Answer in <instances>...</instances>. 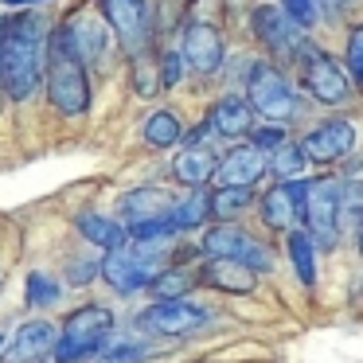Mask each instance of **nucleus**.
<instances>
[{
	"label": "nucleus",
	"instance_id": "c756f323",
	"mask_svg": "<svg viewBox=\"0 0 363 363\" xmlns=\"http://www.w3.org/2000/svg\"><path fill=\"white\" fill-rule=\"evenodd\" d=\"M340 219L344 223H359L363 219V180L340 184Z\"/></svg>",
	"mask_w": 363,
	"mask_h": 363
},
{
	"label": "nucleus",
	"instance_id": "423d86ee",
	"mask_svg": "<svg viewBox=\"0 0 363 363\" xmlns=\"http://www.w3.org/2000/svg\"><path fill=\"white\" fill-rule=\"evenodd\" d=\"M301 67V86L313 102L320 106H347L352 102V74H347V63H336L328 51L305 48V55L297 59Z\"/></svg>",
	"mask_w": 363,
	"mask_h": 363
},
{
	"label": "nucleus",
	"instance_id": "20e7f679",
	"mask_svg": "<svg viewBox=\"0 0 363 363\" xmlns=\"http://www.w3.org/2000/svg\"><path fill=\"white\" fill-rule=\"evenodd\" d=\"M48 98L63 118H82L90 110V79L86 63L74 59L51 32V55H48Z\"/></svg>",
	"mask_w": 363,
	"mask_h": 363
},
{
	"label": "nucleus",
	"instance_id": "aec40b11",
	"mask_svg": "<svg viewBox=\"0 0 363 363\" xmlns=\"http://www.w3.org/2000/svg\"><path fill=\"white\" fill-rule=\"evenodd\" d=\"M219 160L207 145H184V152L172 160V172L180 184H188V188H203L207 180H215V172H219Z\"/></svg>",
	"mask_w": 363,
	"mask_h": 363
},
{
	"label": "nucleus",
	"instance_id": "f704fd0d",
	"mask_svg": "<svg viewBox=\"0 0 363 363\" xmlns=\"http://www.w3.org/2000/svg\"><path fill=\"white\" fill-rule=\"evenodd\" d=\"M102 274V262H74L71 266V285H90V277Z\"/></svg>",
	"mask_w": 363,
	"mask_h": 363
},
{
	"label": "nucleus",
	"instance_id": "39448f33",
	"mask_svg": "<svg viewBox=\"0 0 363 363\" xmlns=\"http://www.w3.org/2000/svg\"><path fill=\"white\" fill-rule=\"evenodd\" d=\"M246 98L254 102V110L269 121H293L301 118V98L293 90V82L277 71L274 63H254L246 74Z\"/></svg>",
	"mask_w": 363,
	"mask_h": 363
},
{
	"label": "nucleus",
	"instance_id": "412c9836",
	"mask_svg": "<svg viewBox=\"0 0 363 363\" xmlns=\"http://www.w3.org/2000/svg\"><path fill=\"white\" fill-rule=\"evenodd\" d=\"M74 227H79V235L86 238V242H94L98 250H121V246L129 242V227L118 219H110V215L102 211H82L79 219H74Z\"/></svg>",
	"mask_w": 363,
	"mask_h": 363
},
{
	"label": "nucleus",
	"instance_id": "ea45409f",
	"mask_svg": "<svg viewBox=\"0 0 363 363\" xmlns=\"http://www.w3.org/2000/svg\"><path fill=\"white\" fill-rule=\"evenodd\" d=\"M4 344H9V336H0V359H4Z\"/></svg>",
	"mask_w": 363,
	"mask_h": 363
},
{
	"label": "nucleus",
	"instance_id": "2f4dec72",
	"mask_svg": "<svg viewBox=\"0 0 363 363\" xmlns=\"http://www.w3.org/2000/svg\"><path fill=\"white\" fill-rule=\"evenodd\" d=\"M277 4H281L297 24H305V28L320 24V4H316V0H277Z\"/></svg>",
	"mask_w": 363,
	"mask_h": 363
},
{
	"label": "nucleus",
	"instance_id": "7c9ffc66",
	"mask_svg": "<svg viewBox=\"0 0 363 363\" xmlns=\"http://www.w3.org/2000/svg\"><path fill=\"white\" fill-rule=\"evenodd\" d=\"M347 74L355 79V86L363 90V24H355L352 32H347Z\"/></svg>",
	"mask_w": 363,
	"mask_h": 363
},
{
	"label": "nucleus",
	"instance_id": "f8f14e48",
	"mask_svg": "<svg viewBox=\"0 0 363 363\" xmlns=\"http://www.w3.org/2000/svg\"><path fill=\"white\" fill-rule=\"evenodd\" d=\"M301 149H305V157L313 164H336V160H344L355 149V125L347 118H328L308 129Z\"/></svg>",
	"mask_w": 363,
	"mask_h": 363
},
{
	"label": "nucleus",
	"instance_id": "b1692460",
	"mask_svg": "<svg viewBox=\"0 0 363 363\" xmlns=\"http://www.w3.org/2000/svg\"><path fill=\"white\" fill-rule=\"evenodd\" d=\"M184 133H188V129H184L180 118L168 113V110H157L149 121H145V141H149L152 149H172V145L184 141Z\"/></svg>",
	"mask_w": 363,
	"mask_h": 363
},
{
	"label": "nucleus",
	"instance_id": "6e6552de",
	"mask_svg": "<svg viewBox=\"0 0 363 363\" xmlns=\"http://www.w3.org/2000/svg\"><path fill=\"white\" fill-rule=\"evenodd\" d=\"M94 4L129 55L149 51V43H152V4L149 0H94Z\"/></svg>",
	"mask_w": 363,
	"mask_h": 363
},
{
	"label": "nucleus",
	"instance_id": "2eb2a0df",
	"mask_svg": "<svg viewBox=\"0 0 363 363\" xmlns=\"http://www.w3.org/2000/svg\"><path fill=\"white\" fill-rule=\"evenodd\" d=\"M269 172V157L266 149H258V145H238V149H230L227 157L219 160V172H215V180L223 184V188H254V184L262 180V176Z\"/></svg>",
	"mask_w": 363,
	"mask_h": 363
},
{
	"label": "nucleus",
	"instance_id": "7ed1b4c3",
	"mask_svg": "<svg viewBox=\"0 0 363 363\" xmlns=\"http://www.w3.org/2000/svg\"><path fill=\"white\" fill-rule=\"evenodd\" d=\"M164 250L160 242H133L121 246V250H110L102 258V277L113 293L121 297H133V293L149 289L157 281V274H164Z\"/></svg>",
	"mask_w": 363,
	"mask_h": 363
},
{
	"label": "nucleus",
	"instance_id": "c9c22d12",
	"mask_svg": "<svg viewBox=\"0 0 363 363\" xmlns=\"http://www.w3.org/2000/svg\"><path fill=\"white\" fill-rule=\"evenodd\" d=\"M9 12H20V9H32V4H43V0H0Z\"/></svg>",
	"mask_w": 363,
	"mask_h": 363
},
{
	"label": "nucleus",
	"instance_id": "f03ea898",
	"mask_svg": "<svg viewBox=\"0 0 363 363\" xmlns=\"http://www.w3.org/2000/svg\"><path fill=\"white\" fill-rule=\"evenodd\" d=\"M118 316L106 305H82L59 328V344H55V359L59 363H82L90 355L106 352V340L113 336Z\"/></svg>",
	"mask_w": 363,
	"mask_h": 363
},
{
	"label": "nucleus",
	"instance_id": "a878e982",
	"mask_svg": "<svg viewBox=\"0 0 363 363\" xmlns=\"http://www.w3.org/2000/svg\"><path fill=\"white\" fill-rule=\"evenodd\" d=\"M305 164H308V157L297 141H285L281 149H274V157H269V172L281 176V180H297V176L305 172Z\"/></svg>",
	"mask_w": 363,
	"mask_h": 363
},
{
	"label": "nucleus",
	"instance_id": "cd10ccee",
	"mask_svg": "<svg viewBox=\"0 0 363 363\" xmlns=\"http://www.w3.org/2000/svg\"><path fill=\"white\" fill-rule=\"evenodd\" d=\"M250 203H254L250 188H219L211 196V215H219V219H235V215L246 211Z\"/></svg>",
	"mask_w": 363,
	"mask_h": 363
},
{
	"label": "nucleus",
	"instance_id": "f257e3e1",
	"mask_svg": "<svg viewBox=\"0 0 363 363\" xmlns=\"http://www.w3.org/2000/svg\"><path fill=\"white\" fill-rule=\"evenodd\" d=\"M51 28L40 12H12L0 28V67H4V94L12 102H28L48 86Z\"/></svg>",
	"mask_w": 363,
	"mask_h": 363
},
{
	"label": "nucleus",
	"instance_id": "1a4fd4ad",
	"mask_svg": "<svg viewBox=\"0 0 363 363\" xmlns=\"http://www.w3.org/2000/svg\"><path fill=\"white\" fill-rule=\"evenodd\" d=\"M250 28H254V35H258L262 48L274 51V55H281V59H301L305 48H308L305 24H297L281 4H262V9H254Z\"/></svg>",
	"mask_w": 363,
	"mask_h": 363
},
{
	"label": "nucleus",
	"instance_id": "72a5a7b5",
	"mask_svg": "<svg viewBox=\"0 0 363 363\" xmlns=\"http://www.w3.org/2000/svg\"><path fill=\"white\" fill-rule=\"evenodd\" d=\"M254 145H258V149H281V145H285V133H281V129H277V125H266V129H262V133H258V129H254Z\"/></svg>",
	"mask_w": 363,
	"mask_h": 363
},
{
	"label": "nucleus",
	"instance_id": "473e14b6",
	"mask_svg": "<svg viewBox=\"0 0 363 363\" xmlns=\"http://www.w3.org/2000/svg\"><path fill=\"white\" fill-rule=\"evenodd\" d=\"M184 55L180 51H164V55H160V82H164V90H172L176 82L184 79Z\"/></svg>",
	"mask_w": 363,
	"mask_h": 363
},
{
	"label": "nucleus",
	"instance_id": "e433bc0d",
	"mask_svg": "<svg viewBox=\"0 0 363 363\" xmlns=\"http://www.w3.org/2000/svg\"><path fill=\"white\" fill-rule=\"evenodd\" d=\"M98 363H137V359H129V355H121V352H113V347H106V355Z\"/></svg>",
	"mask_w": 363,
	"mask_h": 363
},
{
	"label": "nucleus",
	"instance_id": "9d476101",
	"mask_svg": "<svg viewBox=\"0 0 363 363\" xmlns=\"http://www.w3.org/2000/svg\"><path fill=\"white\" fill-rule=\"evenodd\" d=\"M340 180H308V203H305V230L316 238L320 250H332L340 242Z\"/></svg>",
	"mask_w": 363,
	"mask_h": 363
},
{
	"label": "nucleus",
	"instance_id": "9b49d317",
	"mask_svg": "<svg viewBox=\"0 0 363 363\" xmlns=\"http://www.w3.org/2000/svg\"><path fill=\"white\" fill-rule=\"evenodd\" d=\"M207 316H211L207 308L180 297V301H157V305H149L137 316V324L149 336H191V332H199L207 324Z\"/></svg>",
	"mask_w": 363,
	"mask_h": 363
},
{
	"label": "nucleus",
	"instance_id": "4468645a",
	"mask_svg": "<svg viewBox=\"0 0 363 363\" xmlns=\"http://www.w3.org/2000/svg\"><path fill=\"white\" fill-rule=\"evenodd\" d=\"M59 332L51 320H28L12 332V340L4 344V363H43L48 355H55Z\"/></svg>",
	"mask_w": 363,
	"mask_h": 363
},
{
	"label": "nucleus",
	"instance_id": "393cba45",
	"mask_svg": "<svg viewBox=\"0 0 363 363\" xmlns=\"http://www.w3.org/2000/svg\"><path fill=\"white\" fill-rule=\"evenodd\" d=\"M24 297L32 308H55L59 301H63V285L51 274H43V269H32V274H28V285H24Z\"/></svg>",
	"mask_w": 363,
	"mask_h": 363
},
{
	"label": "nucleus",
	"instance_id": "58836bf2",
	"mask_svg": "<svg viewBox=\"0 0 363 363\" xmlns=\"http://www.w3.org/2000/svg\"><path fill=\"white\" fill-rule=\"evenodd\" d=\"M328 4H340V9H347V4H355V0H328Z\"/></svg>",
	"mask_w": 363,
	"mask_h": 363
},
{
	"label": "nucleus",
	"instance_id": "4be33fe9",
	"mask_svg": "<svg viewBox=\"0 0 363 363\" xmlns=\"http://www.w3.org/2000/svg\"><path fill=\"white\" fill-rule=\"evenodd\" d=\"M285 246H289V258H293V266H297V277H301V285L305 289H313L316 285V238L308 235L305 227H293L289 235H285Z\"/></svg>",
	"mask_w": 363,
	"mask_h": 363
},
{
	"label": "nucleus",
	"instance_id": "dca6fc26",
	"mask_svg": "<svg viewBox=\"0 0 363 363\" xmlns=\"http://www.w3.org/2000/svg\"><path fill=\"white\" fill-rule=\"evenodd\" d=\"M172 207H176V196H168L164 188H133L121 196L118 211L125 227H141V223H152V219H172Z\"/></svg>",
	"mask_w": 363,
	"mask_h": 363
},
{
	"label": "nucleus",
	"instance_id": "6ab92c4d",
	"mask_svg": "<svg viewBox=\"0 0 363 363\" xmlns=\"http://www.w3.org/2000/svg\"><path fill=\"white\" fill-rule=\"evenodd\" d=\"M203 277L211 289H219V293H254V285H258V277H254V269L250 266H242V262H235V258H207V266H203Z\"/></svg>",
	"mask_w": 363,
	"mask_h": 363
},
{
	"label": "nucleus",
	"instance_id": "79ce46f5",
	"mask_svg": "<svg viewBox=\"0 0 363 363\" xmlns=\"http://www.w3.org/2000/svg\"><path fill=\"white\" fill-rule=\"evenodd\" d=\"M55 363H59V359H55Z\"/></svg>",
	"mask_w": 363,
	"mask_h": 363
},
{
	"label": "nucleus",
	"instance_id": "4c0bfd02",
	"mask_svg": "<svg viewBox=\"0 0 363 363\" xmlns=\"http://www.w3.org/2000/svg\"><path fill=\"white\" fill-rule=\"evenodd\" d=\"M0 28H4V20H0ZM0 98H9L4 94V67H0Z\"/></svg>",
	"mask_w": 363,
	"mask_h": 363
},
{
	"label": "nucleus",
	"instance_id": "0eeeda50",
	"mask_svg": "<svg viewBox=\"0 0 363 363\" xmlns=\"http://www.w3.org/2000/svg\"><path fill=\"white\" fill-rule=\"evenodd\" d=\"M55 40L63 43L74 59H82L86 67H94V63L106 59L113 32H110V24H106V16L98 9H74V12H67L63 24L55 28Z\"/></svg>",
	"mask_w": 363,
	"mask_h": 363
},
{
	"label": "nucleus",
	"instance_id": "ddd939ff",
	"mask_svg": "<svg viewBox=\"0 0 363 363\" xmlns=\"http://www.w3.org/2000/svg\"><path fill=\"white\" fill-rule=\"evenodd\" d=\"M180 55H184V63H188V71H196V74H215V71L223 67V55H227L219 28L207 24V20L188 24L184 43H180Z\"/></svg>",
	"mask_w": 363,
	"mask_h": 363
},
{
	"label": "nucleus",
	"instance_id": "a19ab883",
	"mask_svg": "<svg viewBox=\"0 0 363 363\" xmlns=\"http://www.w3.org/2000/svg\"><path fill=\"white\" fill-rule=\"evenodd\" d=\"M359 254H363V219H359Z\"/></svg>",
	"mask_w": 363,
	"mask_h": 363
},
{
	"label": "nucleus",
	"instance_id": "c85d7f7f",
	"mask_svg": "<svg viewBox=\"0 0 363 363\" xmlns=\"http://www.w3.org/2000/svg\"><path fill=\"white\" fill-rule=\"evenodd\" d=\"M160 86H164V82H160V67H152L145 51H141V55H133V90H137V94L152 98Z\"/></svg>",
	"mask_w": 363,
	"mask_h": 363
},
{
	"label": "nucleus",
	"instance_id": "a211bd4d",
	"mask_svg": "<svg viewBox=\"0 0 363 363\" xmlns=\"http://www.w3.org/2000/svg\"><path fill=\"white\" fill-rule=\"evenodd\" d=\"M262 223H266L269 230H285V235L305 223V215H301V207H297V196H293V180L274 184V188L262 196Z\"/></svg>",
	"mask_w": 363,
	"mask_h": 363
},
{
	"label": "nucleus",
	"instance_id": "f3484780",
	"mask_svg": "<svg viewBox=\"0 0 363 363\" xmlns=\"http://www.w3.org/2000/svg\"><path fill=\"white\" fill-rule=\"evenodd\" d=\"M254 118H258L254 102H250V98H238V94L219 98V102L211 106V113H207V121H211V129L219 137H246V133H254Z\"/></svg>",
	"mask_w": 363,
	"mask_h": 363
},
{
	"label": "nucleus",
	"instance_id": "5701e85b",
	"mask_svg": "<svg viewBox=\"0 0 363 363\" xmlns=\"http://www.w3.org/2000/svg\"><path fill=\"white\" fill-rule=\"evenodd\" d=\"M211 219V196L199 188H191L188 196H176V207H172V223L176 230H196Z\"/></svg>",
	"mask_w": 363,
	"mask_h": 363
},
{
	"label": "nucleus",
	"instance_id": "bb28decb",
	"mask_svg": "<svg viewBox=\"0 0 363 363\" xmlns=\"http://www.w3.org/2000/svg\"><path fill=\"white\" fill-rule=\"evenodd\" d=\"M191 285H196V277H191L188 269H172V266H168L164 274H157V281L149 285V293L157 301H180Z\"/></svg>",
	"mask_w": 363,
	"mask_h": 363
}]
</instances>
